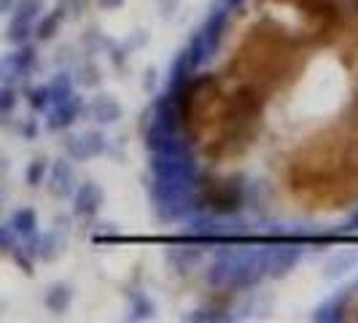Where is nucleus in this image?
<instances>
[{
	"label": "nucleus",
	"instance_id": "1",
	"mask_svg": "<svg viewBox=\"0 0 358 323\" xmlns=\"http://www.w3.org/2000/svg\"><path fill=\"white\" fill-rule=\"evenodd\" d=\"M202 202L213 213H221V215L237 213L243 208V186L237 180H229V178L205 180L202 183Z\"/></svg>",
	"mask_w": 358,
	"mask_h": 323
},
{
	"label": "nucleus",
	"instance_id": "2",
	"mask_svg": "<svg viewBox=\"0 0 358 323\" xmlns=\"http://www.w3.org/2000/svg\"><path fill=\"white\" fill-rule=\"evenodd\" d=\"M38 14H41V0H19L17 8H14V17L8 22L6 38H8L14 46L27 43V38L36 33Z\"/></svg>",
	"mask_w": 358,
	"mask_h": 323
},
{
	"label": "nucleus",
	"instance_id": "3",
	"mask_svg": "<svg viewBox=\"0 0 358 323\" xmlns=\"http://www.w3.org/2000/svg\"><path fill=\"white\" fill-rule=\"evenodd\" d=\"M36 65V46L22 43L17 52L0 57V84H14L19 78H24Z\"/></svg>",
	"mask_w": 358,
	"mask_h": 323
},
{
	"label": "nucleus",
	"instance_id": "4",
	"mask_svg": "<svg viewBox=\"0 0 358 323\" xmlns=\"http://www.w3.org/2000/svg\"><path fill=\"white\" fill-rule=\"evenodd\" d=\"M81 110H84L81 97H78V94H71V97L54 103L52 110H49V119H46V127H49V129H68V127L81 116Z\"/></svg>",
	"mask_w": 358,
	"mask_h": 323
},
{
	"label": "nucleus",
	"instance_id": "5",
	"mask_svg": "<svg viewBox=\"0 0 358 323\" xmlns=\"http://www.w3.org/2000/svg\"><path fill=\"white\" fill-rule=\"evenodd\" d=\"M68 154H71V159L76 162H87L92 157H100L103 151H106V138H103V132H84V135H78V138H71L68 143Z\"/></svg>",
	"mask_w": 358,
	"mask_h": 323
},
{
	"label": "nucleus",
	"instance_id": "6",
	"mask_svg": "<svg viewBox=\"0 0 358 323\" xmlns=\"http://www.w3.org/2000/svg\"><path fill=\"white\" fill-rule=\"evenodd\" d=\"M100 205H103V192H100V186H94L92 180L76 186V192H73V210H76V215L92 218V215L100 210Z\"/></svg>",
	"mask_w": 358,
	"mask_h": 323
},
{
	"label": "nucleus",
	"instance_id": "7",
	"mask_svg": "<svg viewBox=\"0 0 358 323\" xmlns=\"http://www.w3.org/2000/svg\"><path fill=\"white\" fill-rule=\"evenodd\" d=\"M76 175H73V167L68 164L65 159H57L52 167V175H49V192H52L54 197L65 199L71 197L73 192H76Z\"/></svg>",
	"mask_w": 358,
	"mask_h": 323
},
{
	"label": "nucleus",
	"instance_id": "8",
	"mask_svg": "<svg viewBox=\"0 0 358 323\" xmlns=\"http://www.w3.org/2000/svg\"><path fill=\"white\" fill-rule=\"evenodd\" d=\"M92 116H94V122H100V124H113L119 116H122V108L119 103L110 97V94H100V97H94V103H92Z\"/></svg>",
	"mask_w": 358,
	"mask_h": 323
},
{
	"label": "nucleus",
	"instance_id": "9",
	"mask_svg": "<svg viewBox=\"0 0 358 323\" xmlns=\"http://www.w3.org/2000/svg\"><path fill=\"white\" fill-rule=\"evenodd\" d=\"M11 229H14V234L24 237V240H33L38 232L36 210H30V208H19L17 213L11 215Z\"/></svg>",
	"mask_w": 358,
	"mask_h": 323
},
{
	"label": "nucleus",
	"instance_id": "10",
	"mask_svg": "<svg viewBox=\"0 0 358 323\" xmlns=\"http://www.w3.org/2000/svg\"><path fill=\"white\" fill-rule=\"evenodd\" d=\"M73 302V291L68 286H62V283H57L46 291V307L52 310V313H65Z\"/></svg>",
	"mask_w": 358,
	"mask_h": 323
},
{
	"label": "nucleus",
	"instance_id": "11",
	"mask_svg": "<svg viewBox=\"0 0 358 323\" xmlns=\"http://www.w3.org/2000/svg\"><path fill=\"white\" fill-rule=\"evenodd\" d=\"M62 19H65V8H54L49 17L41 19V22L36 24L38 41H49V38H54V33H57V30H59V24H62Z\"/></svg>",
	"mask_w": 358,
	"mask_h": 323
},
{
	"label": "nucleus",
	"instance_id": "12",
	"mask_svg": "<svg viewBox=\"0 0 358 323\" xmlns=\"http://www.w3.org/2000/svg\"><path fill=\"white\" fill-rule=\"evenodd\" d=\"M49 87V97H52V106L54 103H59V100H65V97H71V94H76L73 92V81L68 73H59V76H54L52 81L46 84Z\"/></svg>",
	"mask_w": 358,
	"mask_h": 323
},
{
	"label": "nucleus",
	"instance_id": "13",
	"mask_svg": "<svg viewBox=\"0 0 358 323\" xmlns=\"http://www.w3.org/2000/svg\"><path fill=\"white\" fill-rule=\"evenodd\" d=\"M46 173H49V164H46V159L43 157H38V159H33L30 164H27V170H24V180H27V186H41L43 180H46Z\"/></svg>",
	"mask_w": 358,
	"mask_h": 323
},
{
	"label": "nucleus",
	"instance_id": "14",
	"mask_svg": "<svg viewBox=\"0 0 358 323\" xmlns=\"http://www.w3.org/2000/svg\"><path fill=\"white\" fill-rule=\"evenodd\" d=\"M17 89L11 84H0V116H8L17 108Z\"/></svg>",
	"mask_w": 358,
	"mask_h": 323
},
{
	"label": "nucleus",
	"instance_id": "15",
	"mask_svg": "<svg viewBox=\"0 0 358 323\" xmlns=\"http://www.w3.org/2000/svg\"><path fill=\"white\" fill-rule=\"evenodd\" d=\"M27 103L36 108V110H46V108H52L49 87H36V89H30L27 92Z\"/></svg>",
	"mask_w": 358,
	"mask_h": 323
},
{
	"label": "nucleus",
	"instance_id": "16",
	"mask_svg": "<svg viewBox=\"0 0 358 323\" xmlns=\"http://www.w3.org/2000/svg\"><path fill=\"white\" fill-rule=\"evenodd\" d=\"M0 251H14V229L0 227Z\"/></svg>",
	"mask_w": 358,
	"mask_h": 323
},
{
	"label": "nucleus",
	"instance_id": "17",
	"mask_svg": "<svg viewBox=\"0 0 358 323\" xmlns=\"http://www.w3.org/2000/svg\"><path fill=\"white\" fill-rule=\"evenodd\" d=\"M151 302L145 299V296H138V305H135V310H132V318H148L151 315Z\"/></svg>",
	"mask_w": 358,
	"mask_h": 323
},
{
	"label": "nucleus",
	"instance_id": "18",
	"mask_svg": "<svg viewBox=\"0 0 358 323\" xmlns=\"http://www.w3.org/2000/svg\"><path fill=\"white\" fill-rule=\"evenodd\" d=\"M97 3H100V8H108V11H110V8H119L124 0H97Z\"/></svg>",
	"mask_w": 358,
	"mask_h": 323
},
{
	"label": "nucleus",
	"instance_id": "19",
	"mask_svg": "<svg viewBox=\"0 0 358 323\" xmlns=\"http://www.w3.org/2000/svg\"><path fill=\"white\" fill-rule=\"evenodd\" d=\"M11 8H14V0H0V14H6Z\"/></svg>",
	"mask_w": 358,
	"mask_h": 323
}]
</instances>
